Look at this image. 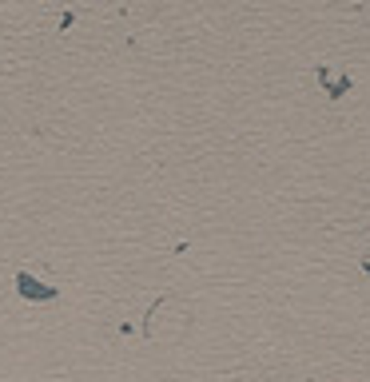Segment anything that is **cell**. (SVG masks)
Here are the masks:
<instances>
[{"mask_svg":"<svg viewBox=\"0 0 370 382\" xmlns=\"http://www.w3.org/2000/svg\"><path fill=\"white\" fill-rule=\"evenodd\" d=\"M16 283H21V295L24 299H56V287H44V283H36L32 275H16Z\"/></svg>","mask_w":370,"mask_h":382,"instance_id":"6da1fadb","label":"cell"}]
</instances>
